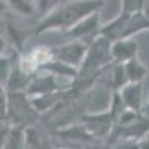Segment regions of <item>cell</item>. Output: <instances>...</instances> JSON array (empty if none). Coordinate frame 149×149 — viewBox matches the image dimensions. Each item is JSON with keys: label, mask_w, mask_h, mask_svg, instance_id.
<instances>
[{"label": "cell", "mask_w": 149, "mask_h": 149, "mask_svg": "<svg viewBox=\"0 0 149 149\" xmlns=\"http://www.w3.org/2000/svg\"><path fill=\"white\" fill-rule=\"evenodd\" d=\"M102 6L103 0H66L42 17L36 26L34 34H42L49 30L69 31L84 18L98 12Z\"/></svg>", "instance_id": "1"}, {"label": "cell", "mask_w": 149, "mask_h": 149, "mask_svg": "<svg viewBox=\"0 0 149 149\" xmlns=\"http://www.w3.org/2000/svg\"><path fill=\"white\" fill-rule=\"evenodd\" d=\"M149 134V119L145 113H137L133 110H125L116 121L113 134L107 142H113L118 139L137 140L140 142Z\"/></svg>", "instance_id": "2"}, {"label": "cell", "mask_w": 149, "mask_h": 149, "mask_svg": "<svg viewBox=\"0 0 149 149\" xmlns=\"http://www.w3.org/2000/svg\"><path fill=\"white\" fill-rule=\"evenodd\" d=\"M6 91V90H5ZM8 112L6 119L10 125H21V127H33L34 121L40 115L36 112L31 104L30 97L26 93H8Z\"/></svg>", "instance_id": "3"}, {"label": "cell", "mask_w": 149, "mask_h": 149, "mask_svg": "<svg viewBox=\"0 0 149 149\" xmlns=\"http://www.w3.org/2000/svg\"><path fill=\"white\" fill-rule=\"evenodd\" d=\"M112 64H113V58H112V42H109L106 37L98 34L90 43L85 60H84L79 70L97 73V72L106 70Z\"/></svg>", "instance_id": "4"}, {"label": "cell", "mask_w": 149, "mask_h": 149, "mask_svg": "<svg viewBox=\"0 0 149 149\" xmlns=\"http://www.w3.org/2000/svg\"><path fill=\"white\" fill-rule=\"evenodd\" d=\"M79 122L85 127V130L90 133L93 139L109 140L116 125V116L110 109H107L104 112H100V113H85L81 116Z\"/></svg>", "instance_id": "5"}, {"label": "cell", "mask_w": 149, "mask_h": 149, "mask_svg": "<svg viewBox=\"0 0 149 149\" xmlns=\"http://www.w3.org/2000/svg\"><path fill=\"white\" fill-rule=\"evenodd\" d=\"M88 46L90 42H85V40H69L64 45H60L52 48V58L58 60L64 64H69L72 67H76L81 69L86 51H88Z\"/></svg>", "instance_id": "6"}, {"label": "cell", "mask_w": 149, "mask_h": 149, "mask_svg": "<svg viewBox=\"0 0 149 149\" xmlns=\"http://www.w3.org/2000/svg\"><path fill=\"white\" fill-rule=\"evenodd\" d=\"M63 81L66 79L57 78L54 74L45 73V72L42 74H34L29 88L26 90V94L29 97H37V95H45V94L66 91V90L73 88V84H63ZM66 82H73V81H66Z\"/></svg>", "instance_id": "7"}, {"label": "cell", "mask_w": 149, "mask_h": 149, "mask_svg": "<svg viewBox=\"0 0 149 149\" xmlns=\"http://www.w3.org/2000/svg\"><path fill=\"white\" fill-rule=\"evenodd\" d=\"M103 26H100V10L94 12L90 17L84 18L81 22H78L73 29H70L67 33V36L72 37V40H85L86 42V37H91V40H94L95 37L100 34ZM91 43V42H90Z\"/></svg>", "instance_id": "8"}, {"label": "cell", "mask_w": 149, "mask_h": 149, "mask_svg": "<svg viewBox=\"0 0 149 149\" xmlns=\"http://www.w3.org/2000/svg\"><path fill=\"white\" fill-rule=\"evenodd\" d=\"M2 149H27L26 127L10 125L8 121H2Z\"/></svg>", "instance_id": "9"}, {"label": "cell", "mask_w": 149, "mask_h": 149, "mask_svg": "<svg viewBox=\"0 0 149 149\" xmlns=\"http://www.w3.org/2000/svg\"><path fill=\"white\" fill-rule=\"evenodd\" d=\"M55 136L58 139L64 140V142H70V143H78V145H91L95 143L97 140L93 139L90 133L85 130V127L81 122L78 124H70L63 128H58L55 131Z\"/></svg>", "instance_id": "10"}, {"label": "cell", "mask_w": 149, "mask_h": 149, "mask_svg": "<svg viewBox=\"0 0 149 149\" xmlns=\"http://www.w3.org/2000/svg\"><path fill=\"white\" fill-rule=\"evenodd\" d=\"M122 102L128 110L143 113L145 106H143V82H136L128 84L119 91Z\"/></svg>", "instance_id": "11"}, {"label": "cell", "mask_w": 149, "mask_h": 149, "mask_svg": "<svg viewBox=\"0 0 149 149\" xmlns=\"http://www.w3.org/2000/svg\"><path fill=\"white\" fill-rule=\"evenodd\" d=\"M139 54V43L134 39H122L112 43L113 64H125Z\"/></svg>", "instance_id": "12"}, {"label": "cell", "mask_w": 149, "mask_h": 149, "mask_svg": "<svg viewBox=\"0 0 149 149\" xmlns=\"http://www.w3.org/2000/svg\"><path fill=\"white\" fill-rule=\"evenodd\" d=\"M39 72L51 73V74H54V76L66 79V81H74L79 74V69L72 67L69 64H64V63H61V61H58V60H54V58L51 61H48L46 64H43Z\"/></svg>", "instance_id": "13"}, {"label": "cell", "mask_w": 149, "mask_h": 149, "mask_svg": "<svg viewBox=\"0 0 149 149\" xmlns=\"http://www.w3.org/2000/svg\"><path fill=\"white\" fill-rule=\"evenodd\" d=\"M124 67H125V73L130 84L143 82V79L148 76V67L139 60V57L130 60L128 63L124 64Z\"/></svg>", "instance_id": "14"}, {"label": "cell", "mask_w": 149, "mask_h": 149, "mask_svg": "<svg viewBox=\"0 0 149 149\" xmlns=\"http://www.w3.org/2000/svg\"><path fill=\"white\" fill-rule=\"evenodd\" d=\"M6 3L10 10L19 17H31L39 9L37 0H6Z\"/></svg>", "instance_id": "15"}, {"label": "cell", "mask_w": 149, "mask_h": 149, "mask_svg": "<svg viewBox=\"0 0 149 149\" xmlns=\"http://www.w3.org/2000/svg\"><path fill=\"white\" fill-rule=\"evenodd\" d=\"M145 0H121V12L122 14H137L143 12Z\"/></svg>", "instance_id": "16"}, {"label": "cell", "mask_w": 149, "mask_h": 149, "mask_svg": "<svg viewBox=\"0 0 149 149\" xmlns=\"http://www.w3.org/2000/svg\"><path fill=\"white\" fill-rule=\"evenodd\" d=\"M109 149H140V142L137 140H127V139H118L113 142H107Z\"/></svg>", "instance_id": "17"}, {"label": "cell", "mask_w": 149, "mask_h": 149, "mask_svg": "<svg viewBox=\"0 0 149 149\" xmlns=\"http://www.w3.org/2000/svg\"><path fill=\"white\" fill-rule=\"evenodd\" d=\"M64 0H37V3H39V9L43 12V15L49 14L52 9H55L58 5H61Z\"/></svg>", "instance_id": "18"}, {"label": "cell", "mask_w": 149, "mask_h": 149, "mask_svg": "<svg viewBox=\"0 0 149 149\" xmlns=\"http://www.w3.org/2000/svg\"><path fill=\"white\" fill-rule=\"evenodd\" d=\"M140 149H149V134L140 140Z\"/></svg>", "instance_id": "19"}, {"label": "cell", "mask_w": 149, "mask_h": 149, "mask_svg": "<svg viewBox=\"0 0 149 149\" xmlns=\"http://www.w3.org/2000/svg\"><path fill=\"white\" fill-rule=\"evenodd\" d=\"M143 14L149 18V0H145V8H143Z\"/></svg>", "instance_id": "20"}, {"label": "cell", "mask_w": 149, "mask_h": 149, "mask_svg": "<svg viewBox=\"0 0 149 149\" xmlns=\"http://www.w3.org/2000/svg\"><path fill=\"white\" fill-rule=\"evenodd\" d=\"M143 113L149 116V98H148V102H146V106H145V110H143Z\"/></svg>", "instance_id": "21"}, {"label": "cell", "mask_w": 149, "mask_h": 149, "mask_svg": "<svg viewBox=\"0 0 149 149\" xmlns=\"http://www.w3.org/2000/svg\"><path fill=\"white\" fill-rule=\"evenodd\" d=\"M54 149H66V148H60V146H54Z\"/></svg>", "instance_id": "22"}]
</instances>
